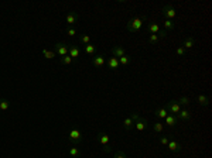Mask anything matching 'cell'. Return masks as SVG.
Segmentation results:
<instances>
[{"label":"cell","instance_id":"cell-27","mask_svg":"<svg viewBox=\"0 0 212 158\" xmlns=\"http://www.w3.org/2000/svg\"><path fill=\"white\" fill-rule=\"evenodd\" d=\"M69 155L72 158H79L81 157V151H79V148H78L77 146H72L69 148Z\"/></svg>","mask_w":212,"mask_h":158},{"label":"cell","instance_id":"cell-12","mask_svg":"<svg viewBox=\"0 0 212 158\" xmlns=\"http://www.w3.org/2000/svg\"><path fill=\"white\" fill-rule=\"evenodd\" d=\"M106 64H108V68H109V69H113V71H116L117 68L120 67L119 59H117V58H115V57H111V58H109Z\"/></svg>","mask_w":212,"mask_h":158},{"label":"cell","instance_id":"cell-24","mask_svg":"<svg viewBox=\"0 0 212 158\" xmlns=\"http://www.w3.org/2000/svg\"><path fill=\"white\" fill-rule=\"evenodd\" d=\"M43 55H44V58H47V59H52V58L57 57V54H55L54 49H47V48L43 49Z\"/></svg>","mask_w":212,"mask_h":158},{"label":"cell","instance_id":"cell-5","mask_svg":"<svg viewBox=\"0 0 212 158\" xmlns=\"http://www.w3.org/2000/svg\"><path fill=\"white\" fill-rule=\"evenodd\" d=\"M139 117H140L139 113L133 112L130 117L125 118V122H123V127L126 128V130H132V128H134V123H136V120H139Z\"/></svg>","mask_w":212,"mask_h":158},{"label":"cell","instance_id":"cell-34","mask_svg":"<svg viewBox=\"0 0 212 158\" xmlns=\"http://www.w3.org/2000/svg\"><path fill=\"white\" fill-rule=\"evenodd\" d=\"M67 34L69 37H74L75 34H77V28H74V27H68L67 28Z\"/></svg>","mask_w":212,"mask_h":158},{"label":"cell","instance_id":"cell-1","mask_svg":"<svg viewBox=\"0 0 212 158\" xmlns=\"http://www.w3.org/2000/svg\"><path fill=\"white\" fill-rule=\"evenodd\" d=\"M144 23V17H134L132 20H129V23L126 24V28L129 33H139Z\"/></svg>","mask_w":212,"mask_h":158},{"label":"cell","instance_id":"cell-8","mask_svg":"<svg viewBox=\"0 0 212 158\" xmlns=\"http://www.w3.org/2000/svg\"><path fill=\"white\" fill-rule=\"evenodd\" d=\"M105 62H106V59H105V55L103 54H99V55H95V57L92 58V64L95 65L96 68H101L105 65Z\"/></svg>","mask_w":212,"mask_h":158},{"label":"cell","instance_id":"cell-4","mask_svg":"<svg viewBox=\"0 0 212 158\" xmlns=\"http://www.w3.org/2000/svg\"><path fill=\"white\" fill-rule=\"evenodd\" d=\"M164 107L167 109V112L171 113V114H174V116H177L180 112H181V106H180L178 102L175 100V99H172V100L167 102L166 106H164Z\"/></svg>","mask_w":212,"mask_h":158},{"label":"cell","instance_id":"cell-7","mask_svg":"<svg viewBox=\"0 0 212 158\" xmlns=\"http://www.w3.org/2000/svg\"><path fill=\"white\" fill-rule=\"evenodd\" d=\"M54 51L59 57H65V55H68V45L65 43H57L54 47Z\"/></svg>","mask_w":212,"mask_h":158},{"label":"cell","instance_id":"cell-14","mask_svg":"<svg viewBox=\"0 0 212 158\" xmlns=\"http://www.w3.org/2000/svg\"><path fill=\"white\" fill-rule=\"evenodd\" d=\"M112 54H113V57H115V58H117V59H119L120 57H123V55H126V52H125V49H123L120 45H115L113 48H112Z\"/></svg>","mask_w":212,"mask_h":158},{"label":"cell","instance_id":"cell-3","mask_svg":"<svg viewBox=\"0 0 212 158\" xmlns=\"http://www.w3.org/2000/svg\"><path fill=\"white\" fill-rule=\"evenodd\" d=\"M68 138H69V141L72 144H74V146H77V144H79L81 141H82V133H81L79 130H78V128H71L69 130V133H68Z\"/></svg>","mask_w":212,"mask_h":158},{"label":"cell","instance_id":"cell-16","mask_svg":"<svg viewBox=\"0 0 212 158\" xmlns=\"http://www.w3.org/2000/svg\"><path fill=\"white\" fill-rule=\"evenodd\" d=\"M197 102L200 106H208V105L211 103V99H209L208 96H205V95H198Z\"/></svg>","mask_w":212,"mask_h":158},{"label":"cell","instance_id":"cell-26","mask_svg":"<svg viewBox=\"0 0 212 158\" xmlns=\"http://www.w3.org/2000/svg\"><path fill=\"white\" fill-rule=\"evenodd\" d=\"M119 64L123 65V67H127V65L132 64V58H130L129 55H123V57L119 58Z\"/></svg>","mask_w":212,"mask_h":158},{"label":"cell","instance_id":"cell-2","mask_svg":"<svg viewBox=\"0 0 212 158\" xmlns=\"http://www.w3.org/2000/svg\"><path fill=\"white\" fill-rule=\"evenodd\" d=\"M96 140H98V143L101 144L102 147H103V150L106 152H109L112 150L111 147V138H109V136L105 131H101V133H98V136H96Z\"/></svg>","mask_w":212,"mask_h":158},{"label":"cell","instance_id":"cell-28","mask_svg":"<svg viewBox=\"0 0 212 158\" xmlns=\"http://www.w3.org/2000/svg\"><path fill=\"white\" fill-rule=\"evenodd\" d=\"M158 31H160V27H158L157 23H151V24L148 26V33L150 34H158Z\"/></svg>","mask_w":212,"mask_h":158},{"label":"cell","instance_id":"cell-9","mask_svg":"<svg viewBox=\"0 0 212 158\" xmlns=\"http://www.w3.org/2000/svg\"><path fill=\"white\" fill-rule=\"evenodd\" d=\"M68 55H69L74 61H77L78 58H79V48L77 45H69L68 47Z\"/></svg>","mask_w":212,"mask_h":158},{"label":"cell","instance_id":"cell-18","mask_svg":"<svg viewBox=\"0 0 212 158\" xmlns=\"http://www.w3.org/2000/svg\"><path fill=\"white\" fill-rule=\"evenodd\" d=\"M151 128H153V131L156 134H161L164 131V124L161 122H156L151 124Z\"/></svg>","mask_w":212,"mask_h":158},{"label":"cell","instance_id":"cell-22","mask_svg":"<svg viewBox=\"0 0 212 158\" xmlns=\"http://www.w3.org/2000/svg\"><path fill=\"white\" fill-rule=\"evenodd\" d=\"M194 45H195V40H194L192 37H187V38H185V41H184V44H182V47H184L185 49L192 48Z\"/></svg>","mask_w":212,"mask_h":158},{"label":"cell","instance_id":"cell-30","mask_svg":"<svg viewBox=\"0 0 212 158\" xmlns=\"http://www.w3.org/2000/svg\"><path fill=\"white\" fill-rule=\"evenodd\" d=\"M81 44H83V45H86V44H91V37L89 35H86V34H82L79 38Z\"/></svg>","mask_w":212,"mask_h":158},{"label":"cell","instance_id":"cell-33","mask_svg":"<svg viewBox=\"0 0 212 158\" xmlns=\"http://www.w3.org/2000/svg\"><path fill=\"white\" fill-rule=\"evenodd\" d=\"M168 141H170V138H168L167 136H161V137H160V144H161V146H166V147H167Z\"/></svg>","mask_w":212,"mask_h":158},{"label":"cell","instance_id":"cell-15","mask_svg":"<svg viewBox=\"0 0 212 158\" xmlns=\"http://www.w3.org/2000/svg\"><path fill=\"white\" fill-rule=\"evenodd\" d=\"M164 120H166V124H168L170 127H175V124L178 123V118L174 114H167V117Z\"/></svg>","mask_w":212,"mask_h":158},{"label":"cell","instance_id":"cell-31","mask_svg":"<svg viewBox=\"0 0 212 158\" xmlns=\"http://www.w3.org/2000/svg\"><path fill=\"white\" fill-rule=\"evenodd\" d=\"M158 38H160V37L157 35V34H150V37H148V43H150V44H156L157 41H158Z\"/></svg>","mask_w":212,"mask_h":158},{"label":"cell","instance_id":"cell-21","mask_svg":"<svg viewBox=\"0 0 212 158\" xmlns=\"http://www.w3.org/2000/svg\"><path fill=\"white\" fill-rule=\"evenodd\" d=\"M9 109H10V102L7 99H4V97H2L0 99V112H7Z\"/></svg>","mask_w":212,"mask_h":158},{"label":"cell","instance_id":"cell-20","mask_svg":"<svg viewBox=\"0 0 212 158\" xmlns=\"http://www.w3.org/2000/svg\"><path fill=\"white\" fill-rule=\"evenodd\" d=\"M175 100L178 102L180 106H184V107H188L191 105V99L187 96H181V97H178V99H175Z\"/></svg>","mask_w":212,"mask_h":158},{"label":"cell","instance_id":"cell-32","mask_svg":"<svg viewBox=\"0 0 212 158\" xmlns=\"http://www.w3.org/2000/svg\"><path fill=\"white\" fill-rule=\"evenodd\" d=\"M185 52H187V49H185L184 48V47H178V48H177V51H175V54H177V55H178V57H184V55H185Z\"/></svg>","mask_w":212,"mask_h":158},{"label":"cell","instance_id":"cell-29","mask_svg":"<svg viewBox=\"0 0 212 158\" xmlns=\"http://www.w3.org/2000/svg\"><path fill=\"white\" fill-rule=\"evenodd\" d=\"M59 61H61V64H62V65H67V67H68V65H71L72 62H75L74 59H72V58L69 57V55H65V57H61V59H59Z\"/></svg>","mask_w":212,"mask_h":158},{"label":"cell","instance_id":"cell-23","mask_svg":"<svg viewBox=\"0 0 212 158\" xmlns=\"http://www.w3.org/2000/svg\"><path fill=\"white\" fill-rule=\"evenodd\" d=\"M83 49H85V52L88 55H95V52H96V45H93V44H86L85 47H83Z\"/></svg>","mask_w":212,"mask_h":158},{"label":"cell","instance_id":"cell-13","mask_svg":"<svg viewBox=\"0 0 212 158\" xmlns=\"http://www.w3.org/2000/svg\"><path fill=\"white\" fill-rule=\"evenodd\" d=\"M146 126H147V120H146V118H141V117H139V120H136V123H134V127L137 131H143L146 128Z\"/></svg>","mask_w":212,"mask_h":158},{"label":"cell","instance_id":"cell-17","mask_svg":"<svg viewBox=\"0 0 212 158\" xmlns=\"http://www.w3.org/2000/svg\"><path fill=\"white\" fill-rule=\"evenodd\" d=\"M65 20H67V24H68V26H75V24L78 23V17H77V14H74V13H69V14H67Z\"/></svg>","mask_w":212,"mask_h":158},{"label":"cell","instance_id":"cell-25","mask_svg":"<svg viewBox=\"0 0 212 158\" xmlns=\"http://www.w3.org/2000/svg\"><path fill=\"white\" fill-rule=\"evenodd\" d=\"M163 26H164V27H166V31H167V33H168V31L174 30V27H175V23L172 21V20H167V18H164Z\"/></svg>","mask_w":212,"mask_h":158},{"label":"cell","instance_id":"cell-10","mask_svg":"<svg viewBox=\"0 0 212 158\" xmlns=\"http://www.w3.org/2000/svg\"><path fill=\"white\" fill-rule=\"evenodd\" d=\"M167 147H168V150L170 151H172V152H180L182 150L181 144H180L178 141H175V140H170L168 144H167Z\"/></svg>","mask_w":212,"mask_h":158},{"label":"cell","instance_id":"cell-6","mask_svg":"<svg viewBox=\"0 0 212 158\" xmlns=\"http://www.w3.org/2000/svg\"><path fill=\"white\" fill-rule=\"evenodd\" d=\"M161 13H163V16L167 18V20H172V18L177 16V12H175V9H174L172 4H166V6H163Z\"/></svg>","mask_w":212,"mask_h":158},{"label":"cell","instance_id":"cell-11","mask_svg":"<svg viewBox=\"0 0 212 158\" xmlns=\"http://www.w3.org/2000/svg\"><path fill=\"white\" fill-rule=\"evenodd\" d=\"M177 118H178V120H182V122H188V120L191 118V112L187 109V107H185V109H181V112L177 114Z\"/></svg>","mask_w":212,"mask_h":158},{"label":"cell","instance_id":"cell-35","mask_svg":"<svg viewBox=\"0 0 212 158\" xmlns=\"http://www.w3.org/2000/svg\"><path fill=\"white\" fill-rule=\"evenodd\" d=\"M113 158H126V154H125L123 151H117Z\"/></svg>","mask_w":212,"mask_h":158},{"label":"cell","instance_id":"cell-19","mask_svg":"<svg viewBox=\"0 0 212 158\" xmlns=\"http://www.w3.org/2000/svg\"><path fill=\"white\" fill-rule=\"evenodd\" d=\"M167 114H168V112H167L166 107H160V109H156V112H154V116L158 118H166Z\"/></svg>","mask_w":212,"mask_h":158}]
</instances>
